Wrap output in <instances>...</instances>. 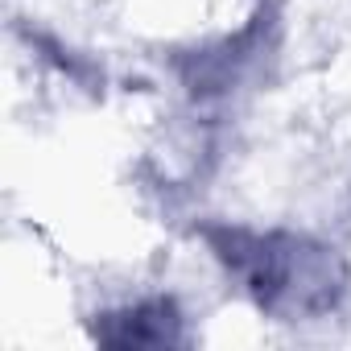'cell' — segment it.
<instances>
[{"label": "cell", "mask_w": 351, "mask_h": 351, "mask_svg": "<svg viewBox=\"0 0 351 351\" xmlns=\"http://www.w3.org/2000/svg\"><path fill=\"white\" fill-rule=\"evenodd\" d=\"M99 339L112 347H165L182 339V318L169 298L136 302L120 314H108L99 326Z\"/></svg>", "instance_id": "2"}, {"label": "cell", "mask_w": 351, "mask_h": 351, "mask_svg": "<svg viewBox=\"0 0 351 351\" xmlns=\"http://www.w3.org/2000/svg\"><path fill=\"white\" fill-rule=\"evenodd\" d=\"M215 252L228 265V273L240 277V285L261 302V310L281 318L326 314L347 281L335 248L302 236L223 232L215 236Z\"/></svg>", "instance_id": "1"}]
</instances>
